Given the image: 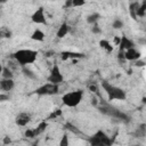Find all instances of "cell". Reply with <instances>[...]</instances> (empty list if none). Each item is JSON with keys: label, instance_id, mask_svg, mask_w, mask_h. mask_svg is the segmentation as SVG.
<instances>
[{"label": "cell", "instance_id": "obj_1", "mask_svg": "<svg viewBox=\"0 0 146 146\" xmlns=\"http://www.w3.org/2000/svg\"><path fill=\"white\" fill-rule=\"evenodd\" d=\"M36 56L38 52L32 49H19L16 52H14V58L17 60V63L21 66H26L29 64L34 63Z\"/></svg>", "mask_w": 146, "mask_h": 146}, {"label": "cell", "instance_id": "obj_2", "mask_svg": "<svg viewBox=\"0 0 146 146\" xmlns=\"http://www.w3.org/2000/svg\"><path fill=\"white\" fill-rule=\"evenodd\" d=\"M102 87L103 89L106 91L108 100H124L127 98L125 91L119 87H115L113 84H111L107 81H103L102 82Z\"/></svg>", "mask_w": 146, "mask_h": 146}, {"label": "cell", "instance_id": "obj_3", "mask_svg": "<svg viewBox=\"0 0 146 146\" xmlns=\"http://www.w3.org/2000/svg\"><path fill=\"white\" fill-rule=\"evenodd\" d=\"M83 97V91L82 90H74V91H70L66 92L65 95H63L62 100L63 104L68 106V107H75L80 104V102L82 100Z\"/></svg>", "mask_w": 146, "mask_h": 146}, {"label": "cell", "instance_id": "obj_4", "mask_svg": "<svg viewBox=\"0 0 146 146\" xmlns=\"http://www.w3.org/2000/svg\"><path fill=\"white\" fill-rule=\"evenodd\" d=\"M89 141H90L91 145H95V146H98V145H111L112 144V140L110 139V137L102 130L97 131L89 139Z\"/></svg>", "mask_w": 146, "mask_h": 146}, {"label": "cell", "instance_id": "obj_5", "mask_svg": "<svg viewBox=\"0 0 146 146\" xmlns=\"http://www.w3.org/2000/svg\"><path fill=\"white\" fill-rule=\"evenodd\" d=\"M58 90H59L58 84H54V83L48 82V83L42 84L41 87L36 88L34 92H35L36 95L44 96V95H55V94H58Z\"/></svg>", "mask_w": 146, "mask_h": 146}, {"label": "cell", "instance_id": "obj_6", "mask_svg": "<svg viewBox=\"0 0 146 146\" xmlns=\"http://www.w3.org/2000/svg\"><path fill=\"white\" fill-rule=\"evenodd\" d=\"M99 111L106 115H110V116H113V117H116V119H122V120H127V115L122 112H120L119 110L112 107V106H108L106 104H104V106H100L99 107Z\"/></svg>", "mask_w": 146, "mask_h": 146}, {"label": "cell", "instance_id": "obj_7", "mask_svg": "<svg viewBox=\"0 0 146 146\" xmlns=\"http://www.w3.org/2000/svg\"><path fill=\"white\" fill-rule=\"evenodd\" d=\"M48 82L50 83H54V84H59L64 81V76L59 70V66L58 65H54L52 68H51V72H50V75L48 76Z\"/></svg>", "mask_w": 146, "mask_h": 146}, {"label": "cell", "instance_id": "obj_8", "mask_svg": "<svg viewBox=\"0 0 146 146\" xmlns=\"http://www.w3.org/2000/svg\"><path fill=\"white\" fill-rule=\"evenodd\" d=\"M31 19H32V22H33V23H35V24H46L44 9H43L42 7L38 8V9L33 13V15H32Z\"/></svg>", "mask_w": 146, "mask_h": 146}, {"label": "cell", "instance_id": "obj_9", "mask_svg": "<svg viewBox=\"0 0 146 146\" xmlns=\"http://www.w3.org/2000/svg\"><path fill=\"white\" fill-rule=\"evenodd\" d=\"M30 120H31L30 114H27V113H25V112H22V113H19V114L16 115V117H15V123H16L17 125H19V127H24V125H26V124L30 122Z\"/></svg>", "mask_w": 146, "mask_h": 146}, {"label": "cell", "instance_id": "obj_10", "mask_svg": "<svg viewBox=\"0 0 146 146\" xmlns=\"http://www.w3.org/2000/svg\"><path fill=\"white\" fill-rule=\"evenodd\" d=\"M123 55H124V59L125 60H136L140 57V52L137 51L133 47L129 48L127 50H123Z\"/></svg>", "mask_w": 146, "mask_h": 146}, {"label": "cell", "instance_id": "obj_11", "mask_svg": "<svg viewBox=\"0 0 146 146\" xmlns=\"http://www.w3.org/2000/svg\"><path fill=\"white\" fill-rule=\"evenodd\" d=\"M15 87V82L13 79H2L0 81V89L3 91H10Z\"/></svg>", "mask_w": 146, "mask_h": 146}, {"label": "cell", "instance_id": "obj_12", "mask_svg": "<svg viewBox=\"0 0 146 146\" xmlns=\"http://www.w3.org/2000/svg\"><path fill=\"white\" fill-rule=\"evenodd\" d=\"M133 46H135L133 42L130 39H128L125 35H122L121 36V40H120V43H119V47H120L121 50H127L129 48H132Z\"/></svg>", "mask_w": 146, "mask_h": 146}, {"label": "cell", "instance_id": "obj_13", "mask_svg": "<svg viewBox=\"0 0 146 146\" xmlns=\"http://www.w3.org/2000/svg\"><path fill=\"white\" fill-rule=\"evenodd\" d=\"M68 30H70L68 25H67L66 23H63V24L59 26L58 31H57V38H59V39L64 38V36H65V35L68 33Z\"/></svg>", "mask_w": 146, "mask_h": 146}, {"label": "cell", "instance_id": "obj_14", "mask_svg": "<svg viewBox=\"0 0 146 146\" xmlns=\"http://www.w3.org/2000/svg\"><path fill=\"white\" fill-rule=\"evenodd\" d=\"M31 39L34 41H43L44 40V33L41 30H35L31 34Z\"/></svg>", "mask_w": 146, "mask_h": 146}, {"label": "cell", "instance_id": "obj_15", "mask_svg": "<svg viewBox=\"0 0 146 146\" xmlns=\"http://www.w3.org/2000/svg\"><path fill=\"white\" fill-rule=\"evenodd\" d=\"M23 74L27 78V79H31V80H35L36 79V74L33 72V71H31L30 68H27L26 66H23Z\"/></svg>", "mask_w": 146, "mask_h": 146}, {"label": "cell", "instance_id": "obj_16", "mask_svg": "<svg viewBox=\"0 0 146 146\" xmlns=\"http://www.w3.org/2000/svg\"><path fill=\"white\" fill-rule=\"evenodd\" d=\"M99 46H100V48L105 49L107 52H112V51H113V47H112L111 43H110L107 40H105V39H103V40L99 41Z\"/></svg>", "mask_w": 146, "mask_h": 146}, {"label": "cell", "instance_id": "obj_17", "mask_svg": "<svg viewBox=\"0 0 146 146\" xmlns=\"http://www.w3.org/2000/svg\"><path fill=\"white\" fill-rule=\"evenodd\" d=\"M47 125H48V124H47V122H46V121H43V122L39 123V125L36 127V129H33V130H34V133H35V136H38V135L42 133V132L46 130Z\"/></svg>", "mask_w": 146, "mask_h": 146}, {"label": "cell", "instance_id": "obj_18", "mask_svg": "<svg viewBox=\"0 0 146 146\" xmlns=\"http://www.w3.org/2000/svg\"><path fill=\"white\" fill-rule=\"evenodd\" d=\"M145 11H146V2L143 1V3L140 6H138L137 11H136V15L139 16V17H144L145 16Z\"/></svg>", "mask_w": 146, "mask_h": 146}, {"label": "cell", "instance_id": "obj_19", "mask_svg": "<svg viewBox=\"0 0 146 146\" xmlns=\"http://www.w3.org/2000/svg\"><path fill=\"white\" fill-rule=\"evenodd\" d=\"M100 18V15L99 14H97V13H95V14H91V15H89L88 17H87V22L89 23V24H95V23H97L98 22V19Z\"/></svg>", "mask_w": 146, "mask_h": 146}, {"label": "cell", "instance_id": "obj_20", "mask_svg": "<svg viewBox=\"0 0 146 146\" xmlns=\"http://www.w3.org/2000/svg\"><path fill=\"white\" fill-rule=\"evenodd\" d=\"M138 3L137 2H133V3H130V7H129V11H130V15L133 19H137V15H136V11H137V8H138Z\"/></svg>", "mask_w": 146, "mask_h": 146}, {"label": "cell", "instance_id": "obj_21", "mask_svg": "<svg viewBox=\"0 0 146 146\" xmlns=\"http://www.w3.org/2000/svg\"><path fill=\"white\" fill-rule=\"evenodd\" d=\"M1 75H2L3 79H13V72H11V70H9L8 67H3V68H2Z\"/></svg>", "mask_w": 146, "mask_h": 146}, {"label": "cell", "instance_id": "obj_22", "mask_svg": "<svg viewBox=\"0 0 146 146\" xmlns=\"http://www.w3.org/2000/svg\"><path fill=\"white\" fill-rule=\"evenodd\" d=\"M112 26H113V29H115V30H120V29H122V27H123V22H122L121 19L116 18V19H114V22H113Z\"/></svg>", "mask_w": 146, "mask_h": 146}, {"label": "cell", "instance_id": "obj_23", "mask_svg": "<svg viewBox=\"0 0 146 146\" xmlns=\"http://www.w3.org/2000/svg\"><path fill=\"white\" fill-rule=\"evenodd\" d=\"M82 57H83V54H81V52H73V51H68V58L76 59V58H82Z\"/></svg>", "mask_w": 146, "mask_h": 146}, {"label": "cell", "instance_id": "obj_24", "mask_svg": "<svg viewBox=\"0 0 146 146\" xmlns=\"http://www.w3.org/2000/svg\"><path fill=\"white\" fill-rule=\"evenodd\" d=\"M88 88H89V90H90L91 92L96 94V95L100 98V96H99V94H98V87H97L96 84H94V83H92V84H89V87H88Z\"/></svg>", "mask_w": 146, "mask_h": 146}, {"label": "cell", "instance_id": "obj_25", "mask_svg": "<svg viewBox=\"0 0 146 146\" xmlns=\"http://www.w3.org/2000/svg\"><path fill=\"white\" fill-rule=\"evenodd\" d=\"M91 32H92V33H95V34H99V33L102 32V30H100V27L97 25V23L92 24V27H91Z\"/></svg>", "mask_w": 146, "mask_h": 146}, {"label": "cell", "instance_id": "obj_26", "mask_svg": "<svg viewBox=\"0 0 146 146\" xmlns=\"http://www.w3.org/2000/svg\"><path fill=\"white\" fill-rule=\"evenodd\" d=\"M73 7H81L86 3V0H72Z\"/></svg>", "mask_w": 146, "mask_h": 146}, {"label": "cell", "instance_id": "obj_27", "mask_svg": "<svg viewBox=\"0 0 146 146\" xmlns=\"http://www.w3.org/2000/svg\"><path fill=\"white\" fill-rule=\"evenodd\" d=\"M60 146H67L68 145V139H67V135H64L60 139V143H59Z\"/></svg>", "mask_w": 146, "mask_h": 146}, {"label": "cell", "instance_id": "obj_28", "mask_svg": "<svg viewBox=\"0 0 146 146\" xmlns=\"http://www.w3.org/2000/svg\"><path fill=\"white\" fill-rule=\"evenodd\" d=\"M25 137H29V138H33V137H35V133H34V130L32 129H27L26 131H25Z\"/></svg>", "mask_w": 146, "mask_h": 146}, {"label": "cell", "instance_id": "obj_29", "mask_svg": "<svg viewBox=\"0 0 146 146\" xmlns=\"http://www.w3.org/2000/svg\"><path fill=\"white\" fill-rule=\"evenodd\" d=\"M65 127H66L68 130H71V131H73V132H75V133H78V132H79V130H78L74 125H72L71 123H66V124H65Z\"/></svg>", "mask_w": 146, "mask_h": 146}, {"label": "cell", "instance_id": "obj_30", "mask_svg": "<svg viewBox=\"0 0 146 146\" xmlns=\"http://www.w3.org/2000/svg\"><path fill=\"white\" fill-rule=\"evenodd\" d=\"M59 115H62V111H60V110H57V111H56V112H54L49 117H50V119H52V117H57V116H59Z\"/></svg>", "mask_w": 146, "mask_h": 146}, {"label": "cell", "instance_id": "obj_31", "mask_svg": "<svg viewBox=\"0 0 146 146\" xmlns=\"http://www.w3.org/2000/svg\"><path fill=\"white\" fill-rule=\"evenodd\" d=\"M9 99V96L8 95H6V94H0V103L1 102H6V100H8Z\"/></svg>", "mask_w": 146, "mask_h": 146}, {"label": "cell", "instance_id": "obj_32", "mask_svg": "<svg viewBox=\"0 0 146 146\" xmlns=\"http://www.w3.org/2000/svg\"><path fill=\"white\" fill-rule=\"evenodd\" d=\"M60 57H62L63 60H67V59H68V51H63Z\"/></svg>", "mask_w": 146, "mask_h": 146}, {"label": "cell", "instance_id": "obj_33", "mask_svg": "<svg viewBox=\"0 0 146 146\" xmlns=\"http://www.w3.org/2000/svg\"><path fill=\"white\" fill-rule=\"evenodd\" d=\"M136 60H137V62H136V65H137V66H139V67L145 66V62H144V60H140L139 58H138V59H136Z\"/></svg>", "mask_w": 146, "mask_h": 146}, {"label": "cell", "instance_id": "obj_34", "mask_svg": "<svg viewBox=\"0 0 146 146\" xmlns=\"http://www.w3.org/2000/svg\"><path fill=\"white\" fill-rule=\"evenodd\" d=\"M65 8H68V7H73V3H72V0H66L65 5H64Z\"/></svg>", "mask_w": 146, "mask_h": 146}, {"label": "cell", "instance_id": "obj_35", "mask_svg": "<svg viewBox=\"0 0 146 146\" xmlns=\"http://www.w3.org/2000/svg\"><path fill=\"white\" fill-rule=\"evenodd\" d=\"M120 40H121V36H119V35H115V36H114V43H115L116 46H119Z\"/></svg>", "mask_w": 146, "mask_h": 146}, {"label": "cell", "instance_id": "obj_36", "mask_svg": "<svg viewBox=\"0 0 146 146\" xmlns=\"http://www.w3.org/2000/svg\"><path fill=\"white\" fill-rule=\"evenodd\" d=\"M11 143V140H10V138L9 137H3V144H10Z\"/></svg>", "mask_w": 146, "mask_h": 146}, {"label": "cell", "instance_id": "obj_37", "mask_svg": "<svg viewBox=\"0 0 146 146\" xmlns=\"http://www.w3.org/2000/svg\"><path fill=\"white\" fill-rule=\"evenodd\" d=\"M91 103H92V105H94V106H97V100H96V98H95V97H92Z\"/></svg>", "mask_w": 146, "mask_h": 146}, {"label": "cell", "instance_id": "obj_38", "mask_svg": "<svg viewBox=\"0 0 146 146\" xmlns=\"http://www.w3.org/2000/svg\"><path fill=\"white\" fill-rule=\"evenodd\" d=\"M51 54H52L51 51H48V52H44V55H46V56H51Z\"/></svg>", "mask_w": 146, "mask_h": 146}, {"label": "cell", "instance_id": "obj_39", "mask_svg": "<svg viewBox=\"0 0 146 146\" xmlns=\"http://www.w3.org/2000/svg\"><path fill=\"white\" fill-rule=\"evenodd\" d=\"M2 68H3V67H2V65H1V64H0V73H1V72H2Z\"/></svg>", "mask_w": 146, "mask_h": 146}]
</instances>
